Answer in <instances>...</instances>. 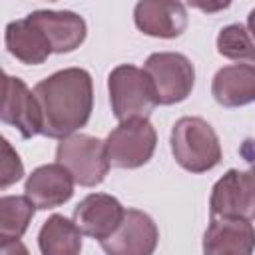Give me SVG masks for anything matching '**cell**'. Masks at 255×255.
I'll use <instances>...</instances> for the list:
<instances>
[{
  "label": "cell",
  "instance_id": "cell-1",
  "mask_svg": "<svg viewBox=\"0 0 255 255\" xmlns=\"http://www.w3.org/2000/svg\"><path fill=\"white\" fill-rule=\"evenodd\" d=\"M34 96L42 114V135L64 139L90 122L94 84L84 68H64L36 84Z\"/></svg>",
  "mask_w": 255,
  "mask_h": 255
},
{
  "label": "cell",
  "instance_id": "cell-2",
  "mask_svg": "<svg viewBox=\"0 0 255 255\" xmlns=\"http://www.w3.org/2000/svg\"><path fill=\"white\" fill-rule=\"evenodd\" d=\"M169 141L175 161L191 173H205L221 161L219 137L215 129L201 118H179L173 124Z\"/></svg>",
  "mask_w": 255,
  "mask_h": 255
},
{
  "label": "cell",
  "instance_id": "cell-3",
  "mask_svg": "<svg viewBox=\"0 0 255 255\" xmlns=\"http://www.w3.org/2000/svg\"><path fill=\"white\" fill-rule=\"evenodd\" d=\"M112 112L120 122L147 118L157 106L155 90L145 70L133 64H120L108 76Z\"/></svg>",
  "mask_w": 255,
  "mask_h": 255
},
{
  "label": "cell",
  "instance_id": "cell-4",
  "mask_svg": "<svg viewBox=\"0 0 255 255\" xmlns=\"http://www.w3.org/2000/svg\"><path fill=\"white\" fill-rule=\"evenodd\" d=\"M56 161L64 165L72 173L74 181L82 187L100 185L110 169L106 141L88 133H74L60 139Z\"/></svg>",
  "mask_w": 255,
  "mask_h": 255
},
{
  "label": "cell",
  "instance_id": "cell-5",
  "mask_svg": "<svg viewBox=\"0 0 255 255\" xmlns=\"http://www.w3.org/2000/svg\"><path fill=\"white\" fill-rule=\"evenodd\" d=\"M157 133L147 118H133L120 122L106 137V151L110 165L120 169H133L147 163L155 151Z\"/></svg>",
  "mask_w": 255,
  "mask_h": 255
},
{
  "label": "cell",
  "instance_id": "cell-6",
  "mask_svg": "<svg viewBox=\"0 0 255 255\" xmlns=\"http://www.w3.org/2000/svg\"><path fill=\"white\" fill-rule=\"evenodd\" d=\"M159 106L183 102L195 84V68L187 56L179 52H155L143 64Z\"/></svg>",
  "mask_w": 255,
  "mask_h": 255
},
{
  "label": "cell",
  "instance_id": "cell-7",
  "mask_svg": "<svg viewBox=\"0 0 255 255\" xmlns=\"http://www.w3.org/2000/svg\"><path fill=\"white\" fill-rule=\"evenodd\" d=\"M211 217L255 219V163L247 171L227 169L215 181L209 197Z\"/></svg>",
  "mask_w": 255,
  "mask_h": 255
},
{
  "label": "cell",
  "instance_id": "cell-8",
  "mask_svg": "<svg viewBox=\"0 0 255 255\" xmlns=\"http://www.w3.org/2000/svg\"><path fill=\"white\" fill-rule=\"evenodd\" d=\"M159 241L155 221L139 211L126 209L120 227L104 241H100L106 255H153Z\"/></svg>",
  "mask_w": 255,
  "mask_h": 255
},
{
  "label": "cell",
  "instance_id": "cell-9",
  "mask_svg": "<svg viewBox=\"0 0 255 255\" xmlns=\"http://www.w3.org/2000/svg\"><path fill=\"white\" fill-rule=\"evenodd\" d=\"M0 120L8 126H14L24 139H30L42 133V114L36 102L34 92L14 76H4V96Z\"/></svg>",
  "mask_w": 255,
  "mask_h": 255
},
{
  "label": "cell",
  "instance_id": "cell-10",
  "mask_svg": "<svg viewBox=\"0 0 255 255\" xmlns=\"http://www.w3.org/2000/svg\"><path fill=\"white\" fill-rule=\"evenodd\" d=\"M124 205L108 193H90L74 207V223L78 229L98 241L108 239L124 221Z\"/></svg>",
  "mask_w": 255,
  "mask_h": 255
},
{
  "label": "cell",
  "instance_id": "cell-11",
  "mask_svg": "<svg viewBox=\"0 0 255 255\" xmlns=\"http://www.w3.org/2000/svg\"><path fill=\"white\" fill-rule=\"evenodd\" d=\"M255 227L241 217H211L203 233V255H253Z\"/></svg>",
  "mask_w": 255,
  "mask_h": 255
},
{
  "label": "cell",
  "instance_id": "cell-12",
  "mask_svg": "<svg viewBox=\"0 0 255 255\" xmlns=\"http://www.w3.org/2000/svg\"><path fill=\"white\" fill-rule=\"evenodd\" d=\"M74 183L72 173L56 161L36 167L28 175L24 191L36 209H52L70 201L74 195Z\"/></svg>",
  "mask_w": 255,
  "mask_h": 255
},
{
  "label": "cell",
  "instance_id": "cell-13",
  "mask_svg": "<svg viewBox=\"0 0 255 255\" xmlns=\"http://www.w3.org/2000/svg\"><path fill=\"white\" fill-rule=\"evenodd\" d=\"M133 22L139 32L153 38H177L187 28V12L181 2L143 0L133 8Z\"/></svg>",
  "mask_w": 255,
  "mask_h": 255
},
{
  "label": "cell",
  "instance_id": "cell-14",
  "mask_svg": "<svg viewBox=\"0 0 255 255\" xmlns=\"http://www.w3.org/2000/svg\"><path fill=\"white\" fill-rule=\"evenodd\" d=\"M28 20L36 24L48 38L52 52H74L86 40V20L70 10H36L28 14Z\"/></svg>",
  "mask_w": 255,
  "mask_h": 255
},
{
  "label": "cell",
  "instance_id": "cell-15",
  "mask_svg": "<svg viewBox=\"0 0 255 255\" xmlns=\"http://www.w3.org/2000/svg\"><path fill=\"white\" fill-rule=\"evenodd\" d=\"M211 96L223 108H239L255 102V66L231 64L215 72Z\"/></svg>",
  "mask_w": 255,
  "mask_h": 255
},
{
  "label": "cell",
  "instance_id": "cell-16",
  "mask_svg": "<svg viewBox=\"0 0 255 255\" xmlns=\"http://www.w3.org/2000/svg\"><path fill=\"white\" fill-rule=\"evenodd\" d=\"M4 44H6V50L16 60L30 66L46 62L48 56L52 54V46L48 38L36 24L28 20V16L22 20H14L6 26Z\"/></svg>",
  "mask_w": 255,
  "mask_h": 255
},
{
  "label": "cell",
  "instance_id": "cell-17",
  "mask_svg": "<svg viewBox=\"0 0 255 255\" xmlns=\"http://www.w3.org/2000/svg\"><path fill=\"white\" fill-rule=\"evenodd\" d=\"M82 231L60 213L50 215L38 233V247L42 255H80L82 251Z\"/></svg>",
  "mask_w": 255,
  "mask_h": 255
},
{
  "label": "cell",
  "instance_id": "cell-18",
  "mask_svg": "<svg viewBox=\"0 0 255 255\" xmlns=\"http://www.w3.org/2000/svg\"><path fill=\"white\" fill-rule=\"evenodd\" d=\"M36 205L26 195H2L0 199V239L20 241L26 233Z\"/></svg>",
  "mask_w": 255,
  "mask_h": 255
},
{
  "label": "cell",
  "instance_id": "cell-19",
  "mask_svg": "<svg viewBox=\"0 0 255 255\" xmlns=\"http://www.w3.org/2000/svg\"><path fill=\"white\" fill-rule=\"evenodd\" d=\"M217 52L229 60H247L255 66V38L243 24H229L219 30Z\"/></svg>",
  "mask_w": 255,
  "mask_h": 255
},
{
  "label": "cell",
  "instance_id": "cell-20",
  "mask_svg": "<svg viewBox=\"0 0 255 255\" xmlns=\"http://www.w3.org/2000/svg\"><path fill=\"white\" fill-rule=\"evenodd\" d=\"M24 175V165L20 161V155L12 149L8 139L2 137V183L0 187L6 189L8 185L16 183Z\"/></svg>",
  "mask_w": 255,
  "mask_h": 255
},
{
  "label": "cell",
  "instance_id": "cell-21",
  "mask_svg": "<svg viewBox=\"0 0 255 255\" xmlns=\"http://www.w3.org/2000/svg\"><path fill=\"white\" fill-rule=\"evenodd\" d=\"M2 255H30V253L22 241H4L2 243Z\"/></svg>",
  "mask_w": 255,
  "mask_h": 255
},
{
  "label": "cell",
  "instance_id": "cell-22",
  "mask_svg": "<svg viewBox=\"0 0 255 255\" xmlns=\"http://www.w3.org/2000/svg\"><path fill=\"white\" fill-rule=\"evenodd\" d=\"M247 30L251 32V36L255 38V8L249 12V16H247Z\"/></svg>",
  "mask_w": 255,
  "mask_h": 255
}]
</instances>
